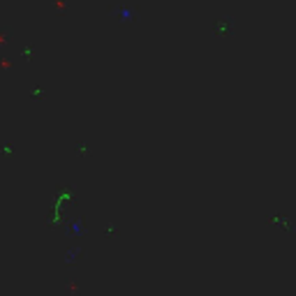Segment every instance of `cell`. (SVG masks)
<instances>
[{"mask_svg": "<svg viewBox=\"0 0 296 296\" xmlns=\"http://www.w3.org/2000/svg\"><path fill=\"white\" fill-rule=\"evenodd\" d=\"M118 16H120V21H130V18H132L134 14H132V9L125 7V9H120V12H118Z\"/></svg>", "mask_w": 296, "mask_h": 296, "instance_id": "6da1fadb", "label": "cell"}]
</instances>
